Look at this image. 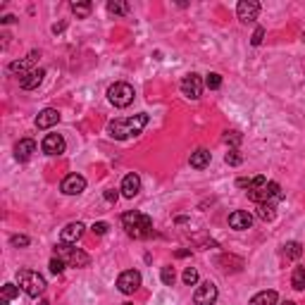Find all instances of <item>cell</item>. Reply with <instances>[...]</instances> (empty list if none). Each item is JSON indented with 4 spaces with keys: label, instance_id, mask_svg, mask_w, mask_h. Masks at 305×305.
Masks as SVG:
<instances>
[{
    "label": "cell",
    "instance_id": "obj_11",
    "mask_svg": "<svg viewBox=\"0 0 305 305\" xmlns=\"http://www.w3.org/2000/svg\"><path fill=\"white\" fill-rule=\"evenodd\" d=\"M181 93L186 98H191V100H198L203 93V81L198 74H186L184 79H181Z\"/></svg>",
    "mask_w": 305,
    "mask_h": 305
},
{
    "label": "cell",
    "instance_id": "obj_18",
    "mask_svg": "<svg viewBox=\"0 0 305 305\" xmlns=\"http://www.w3.org/2000/svg\"><path fill=\"white\" fill-rule=\"evenodd\" d=\"M43 76H46V70H31L29 74H24L19 79V86L24 91H34L43 83Z\"/></svg>",
    "mask_w": 305,
    "mask_h": 305
},
{
    "label": "cell",
    "instance_id": "obj_19",
    "mask_svg": "<svg viewBox=\"0 0 305 305\" xmlns=\"http://www.w3.org/2000/svg\"><path fill=\"white\" fill-rule=\"evenodd\" d=\"M34 152H36V143L31 139H21L19 143L14 146V158L19 160V162H27Z\"/></svg>",
    "mask_w": 305,
    "mask_h": 305
},
{
    "label": "cell",
    "instance_id": "obj_27",
    "mask_svg": "<svg viewBox=\"0 0 305 305\" xmlns=\"http://www.w3.org/2000/svg\"><path fill=\"white\" fill-rule=\"evenodd\" d=\"M107 12L117 14V17H124V14L129 12V5H126V3H119V0H115V3H107Z\"/></svg>",
    "mask_w": 305,
    "mask_h": 305
},
{
    "label": "cell",
    "instance_id": "obj_32",
    "mask_svg": "<svg viewBox=\"0 0 305 305\" xmlns=\"http://www.w3.org/2000/svg\"><path fill=\"white\" fill-rule=\"evenodd\" d=\"M224 160H227V165L236 167V165H241V162H243V155H241L238 150H229V152H227V158H224Z\"/></svg>",
    "mask_w": 305,
    "mask_h": 305
},
{
    "label": "cell",
    "instance_id": "obj_6",
    "mask_svg": "<svg viewBox=\"0 0 305 305\" xmlns=\"http://www.w3.org/2000/svg\"><path fill=\"white\" fill-rule=\"evenodd\" d=\"M248 198L253 203H270V201H281L284 193H281V186H279L277 181H267V186L248 191Z\"/></svg>",
    "mask_w": 305,
    "mask_h": 305
},
{
    "label": "cell",
    "instance_id": "obj_21",
    "mask_svg": "<svg viewBox=\"0 0 305 305\" xmlns=\"http://www.w3.org/2000/svg\"><path fill=\"white\" fill-rule=\"evenodd\" d=\"M279 296L277 291H260L250 298V305H277Z\"/></svg>",
    "mask_w": 305,
    "mask_h": 305
},
{
    "label": "cell",
    "instance_id": "obj_28",
    "mask_svg": "<svg viewBox=\"0 0 305 305\" xmlns=\"http://www.w3.org/2000/svg\"><path fill=\"white\" fill-rule=\"evenodd\" d=\"M160 279H162V284H165V286H172L174 279H177V274H174V267H162V272H160Z\"/></svg>",
    "mask_w": 305,
    "mask_h": 305
},
{
    "label": "cell",
    "instance_id": "obj_14",
    "mask_svg": "<svg viewBox=\"0 0 305 305\" xmlns=\"http://www.w3.org/2000/svg\"><path fill=\"white\" fill-rule=\"evenodd\" d=\"M229 227L236 229V231H243V229H250L253 227V215L248 210H234L229 215Z\"/></svg>",
    "mask_w": 305,
    "mask_h": 305
},
{
    "label": "cell",
    "instance_id": "obj_35",
    "mask_svg": "<svg viewBox=\"0 0 305 305\" xmlns=\"http://www.w3.org/2000/svg\"><path fill=\"white\" fill-rule=\"evenodd\" d=\"M107 229H110V224H107V222H96L93 227H91V231L98 234V236H103V234H107Z\"/></svg>",
    "mask_w": 305,
    "mask_h": 305
},
{
    "label": "cell",
    "instance_id": "obj_30",
    "mask_svg": "<svg viewBox=\"0 0 305 305\" xmlns=\"http://www.w3.org/2000/svg\"><path fill=\"white\" fill-rule=\"evenodd\" d=\"M205 86H208V89H220V86H222V76L217 74V72H210L208 74V79H205Z\"/></svg>",
    "mask_w": 305,
    "mask_h": 305
},
{
    "label": "cell",
    "instance_id": "obj_40",
    "mask_svg": "<svg viewBox=\"0 0 305 305\" xmlns=\"http://www.w3.org/2000/svg\"><path fill=\"white\" fill-rule=\"evenodd\" d=\"M281 305H296V303H293V300H286V303H281Z\"/></svg>",
    "mask_w": 305,
    "mask_h": 305
},
{
    "label": "cell",
    "instance_id": "obj_12",
    "mask_svg": "<svg viewBox=\"0 0 305 305\" xmlns=\"http://www.w3.org/2000/svg\"><path fill=\"white\" fill-rule=\"evenodd\" d=\"M83 188H86V179L81 174H67L62 179V184H60V191L64 195H79Z\"/></svg>",
    "mask_w": 305,
    "mask_h": 305
},
{
    "label": "cell",
    "instance_id": "obj_39",
    "mask_svg": "<svg viewBox=\"0 0 305 305\" xmlns=\"http://www.w3.org/2000/svg\"><path fill=\"white\" fill-rule=\"evenodd\" d=\"M191 255V250H177V257H186Z\"/></svg>",
    "mask_w": 305,
    "mask_h": 305
},
{
    "label": "cell",
    "instance_id": "obj_29",
    "mask_svg": "<svg viewBox=\"0 0 305 305\" xmlns=\"http://www.w3.org/2000/svg\"><path fill=\"white\" fill-rule=\"evenodd\" d=\"M181 279H184V284H186V286H193L195 281H198V270H195V267H186Z\"/></svg>",
    "mask_w": 305,
    "mask_h": 305
},
{
    "label": "cell",
    "instance_id": "obj_3",
    "mask_svg": "<svg viewBox=\"0 0 305 305\" xmlns=\"http://www.w3.org/2000/svg\"><path fill=\"white\" fill-rule=\"evenodd\" d=\"M17 284H19V289L27 296H31V298H38L43 291H46V279L38 274V272L34 270H19L17 272Z\"/></svg>",
    "mask_w": 305,
    "mask_h": 305
},
{
    "label": "cell",
    "instance_id": "obj_38",
    "mask_svg": "<svg viewBox=\"0 0 305 305\" xmlns=\"http://www.w3.org/2000/svg\"><path fill=\"white\" fill-rule=\"evenodd\" d=\"M14 19H17V17H14V14H5V17H3V24H12Z\"/></svg>",
    "mask_w": 305,
    "mask_h": 305
},
{
    "label": "cell",
    "instance_id": "obj_5",
    "mask_svg": "<svg viewBox=\"0 0 305 305\" xmlns=\"http://www.w3.org/2000/svg\"><path fill=\"white\" fill-rule=\"evenodd\" d=\"M134 96H136V91H134L132 83H126V81H117L107 89V100L115 107H129L134 103Z\"/></svg>",
    "mask_w": 305,
    "mask_h": 305
},
{
    "label": "cell",
    "instance_id": "obj_37",
    "mask_svg": "<svg viewBox=\"0 0 305 305\" xmlns=\"http://www.w3.org/2000/svg\"><path fill=\"white\" fill-rule=\"evenodd\" d=\"M117 198H119V193L115 188H107V191H105V201L107 203H117Z\"/></svg>",
    "mask_w": 305,
    "mask_h": 305
},
{
    "label": "cell",
    "instance_id": "obj_16",
    "mask_svg": "<svg viewBox=\"0 0 305 305\" xmlns=\"http://www.w3.org/2000/svg\"><path fill=\"white\" fill-rule=\"evenodd\" d=\"M119 191H122V195L124 198H134V195H139L141 191V177L139 174H126L124 179H122V186H119Z\"/></svg>",
    "mask_w": 305,
    "mask_h": 305
},
{
    "label": "cell",
    "instance_id": "obj_8",
    "mask_svg": "<svg viewBox=\"0 0 305 305\" xmlns=\"http://www.w3.org/2000/svg\"><path fill=\"white\" fill-rule=\"evenodd\" d=\"M38 57H41V53H38V50H31L27 57H21V60H14V62H10L7 72H10V74H19V79H21L24 74H29V72L34 70V64L38 62Z\"/></svg>",
    "mask_w": 305,
    "mask_h": 305
},
{
    "label": "cell",
    "instance_id": "obj_34",
    "mask_svg": "<svg viewBox=\"0 0 305 305\" xmlns=\"http://www.w3.org/2000/svg\"><path fill=\"white\" fill-rule=\"evenodd\" d=\"M224 141H227V143H231V146H238V143H241L243 141V136L238 132H227V136H224Z\"/></svg>",
    "mask_w": 305,
    "mask_h": 305
},
{
    "label": "cell",
    "instance_id": "obj_33",
    "mask_svg": "<svg viewBox=\"0 0 305 305\" xmlns=\"http://www.w3.org/2000/svg\"><path fill=\"white\" fill-rule=\"evenodd\" d=\"M10 243H12L14 248H27L29 243V236H21V234H17V236H12V238H10Z\"/></svg>",
    "mask_w": 305,
    "mask_h": 305
},
{
    "label": "cell",
    "instance_id": "obj_15",
    "mask_svg": "<svg viewBox=\"0 0 305 305\" xmlns=\"http://www.w3.org/2000/svg\"><path fill=\"white\" fill-rule=\"evenodd\" d=\"M83 231H86V227H83L81 222H70L67 227L62 229V231H60V241H62V243H72V246H74V243L83 236Z\"/></svg>",
    "mask_w": 305,
    "mask_h": 305
},
{
    "label": "cell",
    "instance_id": "obj_26",
    "mask_svg": "<svg viewBox=\"0 0 305 305\" xmlns=\"http://www.w3.org/2000/svg\"><path fill=\"white\" fill-rule=\"evenodd\" d=\"M91 10H93L91 3H72V12H74L79 19H86V17L91 14Z\"/></svg>",
    "mask_w": 305,
    "mask_h": 305
},
{
    "label": "cell",
    "instance_id": "obj_7",
    "mask_svg": "<svg viewBox=\"0 0 305 305\" xmlns=\"http://www.w3.org/2000/svg\"><path fill=\"white\" fill-rule=\"evenodd\" d=\"M139 286H141V272L139 270H126L117 277V289L124 293V296L136 293L139 291Z\"/></svg>",
    "mask_w": 305,
    "mask_h": 305
},
{
    "label": "cell",
    "instance_id": "obj_36",
    "mask_svg": "<svg viewBox=\"0 0 305 305\" xmlns=\"http://www.w3.org/2000/svg\"><path fill=\"white\" fill-rule=\"evenodd\" d=\"M263 38H265V29L257 27L255 34H253V38H250V43H253V46H260V43H263Z\"/></svg>",
    "mask_w": 305,
    "mask_h": 305
},
{
    "label": "cell",
    "instance_id": "obj_25",
    "mask_svg": "<svg viewBox=\"0 0 305 305\" xmlns=\"http://www.w3.org/2000/svg\"><path fill=\"white\" fill-rule=\"evenodd\" d=\"M291 286L296 291H303L305 289V267H296L291 274Z\"/></svg>",
    "mask_w": 305,
    "mask_h": 305
},
{
    "label": "cell",
    "instance_id": "obj_4",
    "mask_svg": "<svg viewBox=\"0 0 305 305\" xmlns=\"http://www.w3.org/2000/svg\"><path fill=\"white\" fill-rule=\"evenodd\" d=\"M55 255L62 257L70 267H89L91 265L89 253H83L81 248H74L72 243H60V246H55Z\"/></svg>",
    "mask_w": 305,
    "mask_h": 305
},
{
    "label": "cell",
    "instance_id": "obj_23",
    "mask_svg": "<svg viewBox=\"0 0 305 305\" xmlns=\"http://www.w3.org/2000/svg\"><path fill=\"white\" fill-rule=\"evenodd\" d=\"M19 296V286L14 284H5L3 286V291H0V305H7L10 300H14Z\"/></svg>",
    "mask_w": 305,
    "mask_h": 305
},
{
    "label": "cell",
    "instance_id": "obj_31",
    "mask_svg": "<svg viewBox=\"0 0 305 305\" xmlns=\"http://www.w3.org/2000/svg\"><path fill=\"white\" fill-rule=\"evenodd\" d=\"M64 265H67V263H64V260H62V257H53V260H50V272H53V274H62V272H64Z\"/></svg>",
    "mask_w": 305,
    "mask_h": 305
},
{
    "label": "cell",
    "instance_id": "obj_20",
    "mask_svg": "<svg viewBox=\"0 0 305 305\" xmlns=\"http://www.w3.org/2000/svg\"><path fill=\"white\" fill-rule=\"evenodd\" d=\"M210 160H212V155H210V150H205V148H198L195 152H191V167H193V169H205V167L210 165Z\"/></svg>",
    "mask_w": 305,
    "mask_h": 305
},
{
    "label": "cell",
    "instance_id": "obj_13",
    "mask_svg": "<svg viewBox=\"0 0 305 305\" xmlns=\"http://www.w3.org/2000/svg\"><path fill=\"white\" fill-rule=\"evenodd\" d=\"M41 150L46 155H62L64 152V139L60 134H48L41 143Z\"/></svg>",
    "mask_w": 305,
    "mask_h": 305
},
{
    "label": "cell",
    "instance_id": "obj_17",
    "mask_svg": "<svg viewBox=\"0 0 305 305\" xmlns=\"http://www.w3.org/2000/svg\"><path fill=\"white\" fill-rule=\"evenodd\" d=\"M60 122V112L55 107H46V110L38 112V117H36V129H50V126H55Z\"/></svg>",
    "mask_w": 305,
    "mask_h": 305
},
{
    "label": "cell",
    "instance_id": "obj_24",
    "mask_svg": "<svg viewBox=\"0 0 305 305\" xmlns=\"http://www.w3.org/2000/svg\"><path fill=\"white\" fill-rule=\"evenodd\" d=\"M284 255L289 257V260H298V257L303 255V246H300L298 241H289L284 246Z\"/></svg>",
    "mask_w": 305,
    "mask_h": 305
},
{
    "label": "cell",
    "instance_id": "obj_2",
    "mask_svg": "<svg viewBox=\"0 0 305 305\" xmlns=\"http://www.w3.org/2000/svg\"><path fill=\"white\" fill-rule=\"evenodd\" d=\"M122 227L126 229V234L132 238H148L152 236V220L139 210H132V212H124L122 215Z\"/></svg>",
    "mask_w": 305,
    "mask_h": 305
},
{
    "label": "cell",
    "instance_id": "obj_22",
    "mask_svg": "<svg viewBox=\"0 0 305 305\" xmlns=\"http://www.w3.org/2000/svg\"><path fill=\"white\" fill-rule=\"evenodd\" d=\"M257 217L263 222H272L277 217V210H274V203H257Z\"/></svg>",
    "mask_w": 305,
    "mask_h": 305
},
{
    "label": "cell",
    "instance_id": "obj_10",
    "mask_svg": "<svg viewBox=\"0 0 305 305\" xmlns=\"http://www.w3.org/2000/svg\"><path fill=\"white\" fill-rule=\"evenodd\" d=\"M236 14H238V19L243 24H253L257 19V14H260V3H255V0H241L236 5Z\"/></svg>",
    "mask_w": 305,
    "mask_h": 305
},
{
    "label": "cell",
    "instance_id": "obj_41",
    "mask_svg": "<svg viewBox=\"0 0 305 305\" xmlns=\"http://www.w3.org/2000/svg\"><path fill=\"white\" fill-rule=\"evenodd\" d=\"M303 41H305V31H303Z\"/></svg>",
    "mask_w": 305,
    "mask_h": 305
},
{
    "label": "cell",
    "instance_id": "obj_1",
    "mask_svg": "<svg viewBox=\"0 0 305 305\" xmlns=\"http://www.w3.org/2000/svg\"><path fill=\"white\" fill-rule=\"evenodd\" d=\"M148 115L146 112H141V115H134V117H122V119H115L107 124V132H110L112 139L117 141H126L132 139V136H139L143 132V126L148 124Z\"/></svg>",
    "mask_w": 305,
    "mask_h": 305
},
{
    "label": "cell",
    "instance_id": "obj_9",
    "mask_svg": "<svg viewBox=\"0 0 305 305\" xmlns=\"http://www.w3.org/2000/svg\"><path fill=\"white\" fill-rule=\"evenodd\" d=\"M217 296H220V293H217V286L212 284V281H203L193 293V303L195 305H215Z\"/></svg>",
    "mask_w": 305,
    "mask_h": 305
}]
</instances>
